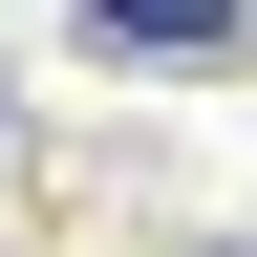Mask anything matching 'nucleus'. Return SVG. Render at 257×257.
I'll return each mask as SVG.
<instances>
[{"instance_id": "obj_1", "label": "nucleus", "mask_w": 257, "mask_h": 257, "mask_svg": "<svg viewBox=\"0 0 257 257\" xmlns=\"http://www.w3.org/2000/svg\"><path fill=\"white\" fill-rule=\"evenodd\" d=\"M86 43H128V64H214L236 0H86Z\"/></svg>"}]
</instances>
